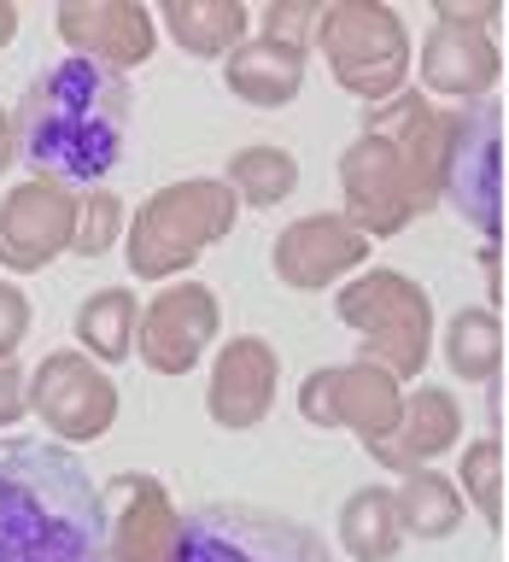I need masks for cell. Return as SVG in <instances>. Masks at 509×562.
Here are the masks:
<instances>
[{
    "label": "cell",
    "mask_w": 509,
    "mask_h": 562,
    "mask_svg": "<svg viewBox=\"0 0 509 562\" xmlns=\"http://www.w3.org/2000/svg\"><path fill=\"white\" fill-rule=\"evenodd\" d=\"M112 509L59 439H0V562H105Z\"/></svg>",
    "instance_id": "cell-1"
},
{
    "label": "cell",
    "mask_w": 509,
    "mask_h": 562,
    "mask_svg": "<svg viewBox=\"0 0 509 562\" xmlns=\"http://www.w3.org/2000/svg\"><path fill=\"white\" fill-rule=\"evenodd\" d=\"M123 140H129V77L88 53L47 65L12 117L18 158L65 188L105 182L123 165Z\"/></svg>",
    "instance_id": "cell-2"
},
{
    "label": "cell",
    "mask_w": 509,
    "mask_h": 562,
    "mask_svg": "<svg viewBox=\"0 0 509 562\" xmlns=\"http://www.w3.org/2000/svg\"><path fill=\"white\" fill-rule=\"evenodd\" d=\"M346 205L363 235H398L439 205V112L428 94H393L346 153Z\"/></svg>",
    "instance_id": "cell-3"
},
{
    "label": "cell",
    "mask_w": 509,
    "mask_h": 562,
    "mask_svg": "<svg viewBox=\"0 0 509 562\" xmlns=\"http://www.w3.org/2000/svg\"><path fill=\"white\" fill-rule=\"evenodd\" d=\"M439 200L486 246L504 228V105L474 100L439 112Z\"/></svg>",
    "instance_id": "cell-4"
},
{
    "label": "cell",
    "mask_w": 509,
    "mask_h": 562,
    "mask_svg": "<svg viewBox=\"0 0 509 562\" xmlns=\"http://www.w3.org/2000/svg\"><path fill=\"white\" fill-rule=\"evenodd\" d=\"M340 316L363 334V351L398 381H421L433 358V299L404 270H369L340 293Z\"/></svg>",
    "instance_id": "cell-5"
},
{
    "label": "cell",
    "mask_w": 509,
    "mask_h": 562,
    "mask_svg": "<svg viewBox=\"0 0 509 562\" xmlns=\"http://www.w3.org/2000/svg\"><path fill=\"white\" fill-rule=\"evenodd\" d=\"M170 562H328L305 521L258 504H200L176 521Z\"/></svg>",
    "instance_id": "cell-6"
},
{
    "label": "cell",
    "mask_w": 509,
    "mask_h": 562,
    "mask_svg": "<svg viewBox=\"0 0 509 562\" xmlns=\"http://www.w3.org/2000/svg\"><path fill=\"white\" fill-rule=\"evenodd\" d=\"M323 42L340 82L363 100H393L410 77V30L393 7H333L323 18Z\"/></svg>",
    "instance_id": "cell-7"
},
{
    "label": "cell",
    "mask_w": 509,
    "mask_h": 562,
    "mask_svg": "<svg viewBox=\"0 0 509 562\" xmlns=\"http://www.w3.org/2000/svg\"><path fill=\"white\" fill-rule=\"evenodd\" d=\"M305 411L316 422H346L358 428V439L369 451L386 446L398 434V416H404V393H398V375L381 363H351V369H316L310 386H305Z\"/></svg>",
    "instance_id": "cell-8"
},
{
    "label": "cell",
    "mask_w": 509,
    "mask_h": 562,
    "mask_svg": "<svg viewBox=\"0 0 509 562\" xmlns=\"http://www.w3.org/2000/svg\"><path fill=\"white\" fill-rule=\"evenodd\" d=\"M498 77H504L498 35L468 30V24H439L433 18L428 42H421V88H428V94L474 105V100H491Z\"/></svg>",
    "instance_id": "cell-9"
},
{
    "label": "cell",
    "mask_w": 509,
    "mask_h": 562,
    "mask_svg": "<svg viewBox=\"0 0 509 562\" xmlns=\"http://www.w3.org/2000/svg\"><path fill=\"white\" fill-rule=\"evenodd\" d=\"M456 439H463V411H456V398L445 386H416L410 398H404V416H398V434L375 446V457L386 469L410 474V469H428L433 457L456 451Z\"/></svg>",
    "instance_id": "cell-10"
},
{
    "label": "cell",
    "mask_w": 509,
    "mask_h": 562,
    "mask_svg": "<svg viewBox=\"0 0 509 562\" xmlns=\"http://www.w3.org/2000/svg\"><path fill=\"white\" fill-rule=\"evenodd\" d=\"M369 258V235L358 223H340V217H310V223H298L287 240H281V276L298 281V288H323L328 276H340V270H358V263Z\"/></svg>",
    "instance_id": "cell-11"
},
{
    "label": "cell",
    "mask_w": 509,
    "mask_h": 562,
    "mask_svg": "<svg viewBox=\"0 0 509 562\" xmlns=\"http://www.w3.org/2000/svg\"><path fill=\"white\" fill-rule=\"evenodd\" d=\"M439 351L456 381H491L504 369V328L491 305H463L451 311V323L439 328Z\"/></svg>",
    "instance_id": "cell-12"
},
{
    "label": "cell",
    "mask_w": 509,
    "mask_h": 562,
    "mask_svg": "<svg viewBox=\"0 0 509 562\" xmlns=\"http://www.w3.org/2000/svg\"><path fill=\"white\" fill-rule=\"evenodd\" d=\"M340 533L346 551L358 562H393L404 544V516H398V492L386 486H358L340 509Z\"/></svg>",
    "instance_id": "cell-13"
},
{
    "label": "cell",
    "mask_w": 509,
    "mask_h": 562,
    "mask_svg": "<svg viewBox=\"0 0 509 562\" xmlns=\"http://www.w3.org/2000/svg\"><path fill=\"white\" fill-rule=\"evenodd\" d=\"M463 486L451 474H433V469H410L398 486V516H404V533L416 539H451L463 527Z\"/></svg>",
    "instance_id": "cell-14"
},
{
    "label": "cell",
    "mask_w": 509,
    "mask_h": 562,
    "mask_svg": "<svg viewBox=\"0 0 509 562\" xmlns=\"http://www.w3.org/2000/svg\"><path fill=\"white\" fill-rule=\"evenodd\" d=\"M456 486H463L468 509L480 521H504V446L498 439H468L463 463H456Z\"/></svg>",
    "instance_id": "cell-15"
},
{
    "label": "cell",
    "mask_w": 509,
    "mask_h": 562,
    "mask_svg": "<svg viewBox=\"0 0 509 562\" xmlns=\"http://www.w3.org/2000/svg\"><path fill=\"white\" fill-rule=\"evenodd\" d=\"M258 53H263V59L240 65L235 82H240L258 105H281V100L293 94V82H298V59H293L287 47H258Z\"/></svg>",
    "instance_id": "cell-16"
},
{
    "label": "cell",
    "mask_w": 509,
    "mask_h": 562,
    "mask_svg": "<svg viewBox=\"0 0 509 562\" xmlns=\"http://www.w3.org/2000/svg\"><path fill=\"white\" fill-rule=\"evenodd\" d=\"M240 182L252 188L258 205H275L281 193H287V182H293V165L281 153H252V158H240Z\"/></svg>",
    "instance_id": "cell-17"
},
{
    "label": "cell",
    "mask_w": 509,
    "mask_h": 562,
    "mask_svg": "<svg viewBox=\"0 0 509 562\" xmlns=\"http://www.w3.org/2000/svg\"><path fill=\"white\" fill-rule=\"evenodd\" d=\"M439 24H468V30H491L498 24V0H433Z\"/></svg>",
    "instance_id": "cell-18"
},
{
    "label": "cell",
    "mask_w": 509,
    "mask_h": 562,
    "mask_svg": "<svg viewBox=\"0 0 509 562\" xmlns=\"http://www.w3.org/2000/svg\"><path fill=\"white\" fill-rule=\"evenodd\" d=\"M123 305L117 299H105V305H94V311H82V340L94 334V346L100 351H123Z\"/></svg>",
    "instance_id": "cell-19"
},
{
    "label": "cell",
    "mask_w": 509,
    "mask_h": 562,
    "mask_svg": "<svg viewBox=\"0 0 509 562\" xmlns=\"http://www.w3.org/2000/svg\"><path fill=\"white\" fill-rule=\"evenodd\" d=\"M176 30H193V35H200V42H211V35H217V30H228V35H235V30H240V12L228 7V12H217V18H188L182 7H176Z\"/></svg>",
    "instance_id": "cell-20"
}]
</instances>
